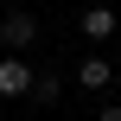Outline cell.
Here are the masks:
<instances>
[{
    "mask_svg": "<svg viewBox=\"0 0 121 121\" xmlns=\"http://www.w3.org/2000/svg\"><path fill=\"white\" fill-rule=\"evenodd\" d=\"M0 45H6L13 57H26V51L38 45V19H32V13H6V19H0Z\"/></svg>",
    "mask_w": 121,
    "mask_h": 121,
    "instance_id": "obj_1",
    "label": "cell"
},
{
    "mask_svg": "<svg viewBox=\"0 0 121 121\" xmlns=\"http://www.w3.org/2000/svg\"><path fill=\"white\" fill-rule=\"evenodd\" d=\"M32 83H38V70H32L26 57H13V51H6V57H0V96H6V102H19V96H32Z\"/></svg>",
    "mask_w": 121,
    "mask_h": 121,
    "instance_id": "obj_2",
    "label": "cell"
},
{
    "mask_svg": "<svg viewBox=\"0 0 121 121\" xmlns=\"http://www.w3.org/2000/svg\"><path fill=\"white\" fill-rule=\"evenodd\" d=\"M70 77H77V89H83V96H102V89L115 83V57H96V51H89Z\"/></svg>",
    "mask_w": 121,
    "mask_h": 121,
    "instance_id": "obj_3",
    "label": "cell"
},
{
    "mask_svg": "<svg viewBox=\"0 0 121 121\" xmlns=\"http://www.w3.org/2000/svg\"><path fill=\"white\" fill-rule=\"evenodd\" d=\"M77 26H83V38H89V45H102V38H115V32H121V13H115V6H83V19H77Z\"/></svg>",
    "mask_w": 121,
    "mask_h": 121,
    "instance_id": "obj_4",
    "label": "cell"
},
{
    "mask_svg": "<svg viewBox=\"0 0 121 121\" xmlns=\"http://www.w3.org/2000/svg\"><path fill=\"white\" fill-rule=\"evenodd\" d=\"M32 96H38V102L51 108V102L64 96V77H51V70H38V83H32Z\"/></svg>",
    "mask_w": 121,
    "mask_h": 121,
    "instance_id": "obj_5",
    "label": "cell"
},
{
    "mask_svg": "<svg viewBox=\"0 0 121 121\" xmlns=\"http://www.w3.org/2000/svg\"><path fill=\"white\" fill-rule=\"evenodd\" d=\"M96 121H121V102H102V115Z\"/></svg>",
    "mask_w": 121,
    "mask_h": 121,
    "instance_id": "obj_6",
    "label": "cell"
},
{
    "mask_svg": "<svg viewBox=\"0 0 121 121\" xmlns=\"http://www.w3.org/2000/svg\"><path fill=\"white\" fill-rule=\"evenodd\" d=\"M115 70H121V45H115Z\"/></svg>",
    "mask_w": 121,
    "mask_h": 121,
    "instance_id": "obj_7",
    "label": "cell"
}]
</instances>
